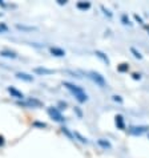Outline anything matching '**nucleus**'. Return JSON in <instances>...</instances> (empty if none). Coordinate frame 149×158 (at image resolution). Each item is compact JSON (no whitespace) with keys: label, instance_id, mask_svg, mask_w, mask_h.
<instances>
[{"label":"nucleus","instance_id":"obj_1","mask_svg":"<svg viewBox=\"0 0 149 158\" xmlns=\"http://www.w3.org/2000/svg\"><path fill=\"white\" fill-rule=\"evenodd\" d=\"M63 85L67 88V89L71 92V93L74 96V97L77 98V101H80V102H85L87 100H88V97H87V93L84 90L81 89L80 86H77V85H73V84H71V82H63Z\"/></svg>","mask_w":149,"mask_h":158},{"label":"nucleus","instance_id":"obj_2","mask_svg":"<svg viewBox=\"0 0 149 158\" xmlns=\"http://www.w3.org/2000/svg\"><path fill=\"white\" fill-rule=\"evenodd\" d=\"M17 104L21 105V106H28V108H39L43 105L41 101H39L36 98H27L25 101H19Z\"/></svg>","mask_w":149,"mask_h":158},{"label":"nucleus","instance_id":"obj_3","mask_svg":"<svg viewBox=\"0 0 149 158\" xmlns=\"http://www.w3.org/2000/svg\"><path fill=\"white\" fill-rule=\"evenodd\" d=\"M89 77L93 80L99 86H105V78L97 72H89Z\"/></svg>","mask_w":149,"mask_h":158},{"label":"nucleus","instance_id":"obj_4","mask_svg":"<svg viewBox=\"0 0 149 158\" xmlns=\"http://www.w3.org/2000/svg\"><path fill=\"white\" fill-rule=\"evenodd\" d=\"M48 114H49L55 121H57V122H63L64 121L63 114H61L56 108H48Z\"/></svg>","mask_w":149,"mask_h":158},{"label":"nucleus","instance_id":"obj_5","mask_svg":"<svg viewBox=\"0 0 149 158\" xmlns=\"http://www.w3.org/2000/svg\"><path fill=\"white\" fill-rule=\"evenodd\" d=\"M147 130H148L147 126H132V128H129V133L133 135H141Z\"/></svg>","mask_w":149,"mask_h":158},{"label":"nucleus","instance_id":"obj_6","mask_svg":"<svg viewBox=\"0 0 149 158\" xmlns=\"http://www.w3.org/2000/svg\"><path fill=\"white\" fill-rule=\"evenodd\" d=\"M7 90H8V93H10L12 97H15V98H17V100H21V101H23L24 94L21 93L20 90H17V89H15V88H12V86H8Z\"/></svg>","mask_w":149,"mask_h":158},{"label":"nucleus","instance_id":"obj_7","mask_svg":"<svg viewBox=\"0 0 149 158\" xmlns=\"http://www.w3.org/2000/svg\"><path fill=\"white\" fill-rule=\"evenodd\" d=\"M16 77L19 78V80H23V81H27V82L33 81V77L31 76V74H28V73H24V72H17Z\"/></svg>","mask_w":149,"mask_h":158},{"label":"nucleus","instance_id":"obj_8","mask_svg":"<svg viewBox=\"0 0 149 158\" xmlns=\"http://www.w3.org/2000/svg\"><path fill=\"white\" fill-rule=\"evenodd\" d=\"M51 53L53 55V56H56V57H63V56H65V52L61 49V48H57V47H52L51 48Z\"/></svg>","mask_w":149,"mask_h":158},{"label":"nucleus","instance_id":"obj_9","mask_svg":"<svg viewBox=\"0 0 149 158\" xmlns=\"http://www.w3.org/2000/svg\"><path fill=\"white\" fill-rule=\"evenodd\" d=\"M0 56H3V57H8V59H16L17 57V55L15 53L14 51H7V49L0 52Z\"/></svg>","mask_w":149,"mask_h":158},{"label":"nucleus","instance_id":"obj_10","mask_svg":"<svg viewBox=\"0 0 149 158\" xmlns=\"http://www.w3.org/2000/svg\"><path fill=\"white\" fill-rule=\"evenodd\" d=\"M35 73H37V74H52V73H55V71L47 69V68H35Z\"/></svg>","mask_w":149,"mask_h":158},{"label":"nucleus","instance_id":"obj_11","mask_svg":"<svg viewBox=\"0 0 149 158\" xmlns=\"http://www.w3.org/2000/svg\"><path fill=\"white\" fill-rule=\"evenodd\" d=\"M116 125L119 129H124L125 125H124V118H122V116H116Z\"/></svg>","mask_w":149,"mask_h":158},{"label":"nucleus","instance_id":"obj_12","mask_svg":"<svg viewBox=\"0 0 149 158\" xmlns=\"http://www.w3.org/2000/svg\"><path fill=\"white\" fill-rule=\"evenodd\" d=\"M96 56H97V57H99V59H101V60H103V61H104V63H105V64H107V65L109 64V59H108V57H107V56H105V55L103 53V52H101V51H96Z\"/></svg>","mask_w":149,"mask_h":158},{"label":"nucleus","instance_id":"obj_13","mask_svg":"<svg viewBox=\"0 0 149 158\" xmlns=\"http://www.w3.org/2000/svg\"><path fill=\"white\" fill-rule=\"evenodd\" d=\"M89 7H91V4L89 3H84V2H80V3H77V8L79 10H89Z\"/></svg>","mask_w":149,"mask_h":158},{"label":"nucleus","instance_id":"obj_14","mask_svg":"<svg viewBox=\"0 0 149 158\" xmlns=\"http://www.w3.org/2000/svg\"><path fill=\"white\" fill-rule=\"evenodd\" d=\"M16 28L21 29V31H35L36 29L35 27H27V25H23V24H16Z\"/></svg>","mask_w":149,"mask_h":158},{"label":"nucleus","instance_id":"obj_15","mask_svg":"<svg viewBox=\"0 0 149 158\" xmlns=\"http://www.w3.org/2000/svg\"><path fill=\"white\" fill-rule=\"evenodd\" d=\"M99 145H100V146H103V148H105V149H107V148H111V143H109L108 141H104V139H99Z\"/></svg>","mask_w":149,"mask_h":158},{"label":"nucleus","instance_id":"obj_16","mask_svg":"<svg viewBox=\"0 0 149 158\" xmlns=\"http://www.w3.org/2000/svg\"><path fill=\"white\" fill-rule=\"evenodd\" d=\"M128 69H129L128 64H120V65H119V71H120V72H126Z\"/></svg>","mask_w":149,"mask_h":158},{"label":"nucleus","instance_id":"obj_17","mask_svg":"<svg viewBox=\"0 0 149 158\" xmlns=\"http://www.w3.org/2000/svg\"><path fill=\"white\" fill-rule=\"evenodd\" d=\"M130 52H132V53L134 55V57H137V59H143L141 53H140V52H137V51H136L134 48H130Z\"/></svg>","mask_w":149,"mask_h":158},{"label":"nucleus","instance_id":"obj_18","mask_svg":"<svg viewBox=\"0 0 149 158\" xmlns=\"http://www.w3.org/2000/svg\"><path fill=\"white\" fill-rule=\"evenodd\" d=\"M8 31V27L4 23H0V33H6Z\"/></svg>","mask_w":149,"mask_h":158},{"label":"nucleus","instance_id":"obj_19","mask_svg":"<svg viewBox=\"0 0 149 158\" xmlns=\"http://www.w3.org/2000/svg\"><path fill=\"white\" fill-rule=\"evenodd\" d=\"M35 126H40V128H45V124H44V122H35V124H33Z\"/></svg>","mask_w":149,"mask_h":158},{"label":"nucleus","instance_id":"obj_20","mask_svg":"<svg viewBox=\"0 0 149 158\" xmlns=\"http://www.w3.org/2000/svg\"><path fill=\"white\" fill-rule=\"evenodd\" d=\"M63 133H65V134H67L69 138H72V134L69 133V131H68V129H67V128H63Z\"/></svg>","mask_w":149,"mask_h":158},{"label":"nucleus","instance_id":"obj_21","mask_svg":"<svg viewBox=\"0 0 149 158\" xmlns=\"http://www.w3.org/2000/svg\"><path fill=\"white\" fill-rule=\"evenodd\" d=\"M122 21H124V24H130V23H129V19H126L125 15L122 16Z\"/></svg>","mask_w":149,"mask_h":158},{"label":"nucleus","instance_id":"obj_22","mask_svg":"<svg viewBox=\"0 0 149 158\" xmlns=\"http://www.w3.org/2000/svg\"><path fill=\"white\" fill-rule=\"evenodd\" d=\"M113 100H115V101H119V102H121V101H122V100L119 97V96H113Z\"/></svg>","mask_w":149,"mask_h":158},{"label":"nucleus","instance_id":"obj_23","mask_svg":"<svg viewBox=\"0 0 149 158\" xmlns=\"http://www.w3.org/2000/svg\"><path fill=\"white\" fill-rule=\"evenodd\" d=\"M134 19H136V20H137V21H138V23H143V20H141V17H138L137 15H136V16H134Z\"/></svg>","mask_w":149,"mask_h":158},{"label":"nucleus","instance_id":"obj_24","mask_svg":"<svg viewBox=\"0 0 149 158\" xmlns=\"http://www.w3.org/2000/svg\"><path fill=\"white\" fill-rule=\"evenodd\" d=\"M57 3L61 4V6H63V4H67V2H65V0H57Z\"/></svg>","mask_w":149,"mask_h":158},{"label":"nucleus","instance_id":"obj_25","mask_svg":"<svg viewBox=\"0 0 149 158\" xmlns=\"http://www.w3.org/2000/svg\"><path fill=\"white\" fill-rule=\"evenodd\" d=\"M133 78H134V80H138V78H140V74L134 73V74H133Z\"/></svg>","mask_w":149,"mask_h":158},{"label":"nucleus","instance_id":"obj_26","mask_svg":"<svg viewBox=\"0 0 149 158\" xmlns=\"http://www.w3.org/2000/svg\"><path fill=\"white\" fill-rule=\"evenodd\" d=\"M0 16H2V14H0Z\"/></svg>","mask_w":149,"mask_h":158}]
</instances>
